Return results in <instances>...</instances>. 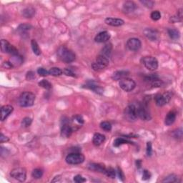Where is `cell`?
Wrapping results in <instances>:
<instances>
[{
    "label": "cell",
    "mask_w": 183,
    "mask_h": 183,
    "mask_svg": "<svg viewBox=\"0 0 183 183\" xmlns=\"http://www.w3.org/2000/svg\"><path fill=\"white\" fill-rule=\"evenodd\" d=\"M57 55L62 61L66 63L72 62L76 58L75 54L65 46H61L58 49Z\"/></svg>",
    "instance_id": "obj_1"
},
{
    "label": "cell",
    "mask_w": 183,
    "mask_h": 183,
    "mask_svg": "<svg viewBox=\"0 0 183 183\" xmlns=\"http://www.w3.org/2000/svg\"><path fill=\"white\" fill-rule=\"evenodd\" d=\"M35 95L31 92H24L19 97V104L22 107H29L34 105Z\"/></svg>",
    "instance_id": "obj_2"
},
{
    "label": "cell",
    "mask_w": 183,
    "mask_h": 183,
    "mask_svg": "<svg viewBox=\"0 0 183 183\" xmlns=\"http://www.w3.org/2000/svg\"><path fill=\"white\" fill-rule=\"evenodd\" d=\"M85 157L80 152H72L66 157L67 163L70 164H80L85 162Z\"/></svg>",
    "instance_id": "obj_3"
},
{
    "label": "cell",
    "mask_w": 183,
    "mask_h": 183,
    "mask_svg": "<svg viewBox=\"0 0 183 183\" xmlns=\"http://www.w3.org/2000/svg\"><path fill=\"white\" fill-rule=\"evenodd\" d=\"M137 112V117H140L141 120L144 121H149L152 119L150 114L147 110V107L144 106V105H141L140 103L135 104Z\"/></svg>",
    "instance_id": "obj_4"
},
{
    "label": "cell",
    "mask_w": 183,
    "mask_h": 183,
    "mask_svg": "<svg viewBox=\"0 0 183 183\" xmlns=\"http://www.w3.org/2000/svg\"><path fill=\"white\" fill-rule=\"evenodd\" d=\"M124 117L128 122H134L137 120V115L135 104H132L126 107L124 111Z\"/></svg>",
    "instance_id": "obj_5"
},
{
    "label": "cell",
    "mask_w": 183,
    "mask_h": 183,
    "mask_svg": "<svg viewBox=\"0 0 183 183\" xmlns=\"http://www.w3.org/2000/svg\"><path fill=\"white\" fill-rule=\"evenodd\" d=\"M172 98L171 92H167L164 94H157L154 96V101L156 105L159 107H162L167 105Z\"/></svg>",
    "instance_id": "obj_6"
},
{
    "label": "cell",
    "mask_w": 183,
    "mask_h": 183,
    "mask_svg": "<svg viewBox=\"0 0 183 183\" xmlns=\"http://www.w3.org/2000/svg\"><path fill=\"white\" fill-rule=\"evenodd\" d=\"M10 175L11 177L19 181V182H23L26 180L27 178V172L26 169L22 167H17V168L13 169L10 172Z\"/></svg>",
    "instance_id": "obj_7"
},
{
    "label": "cell",
    "mask_w": 183,
    "mask_h": 183,
    "mask_svg": "<svg viewBox=\"0 0 183 183\" xmlns=\"http://www.w3.org/2000/svg\"><path fill=\"white\" fill-rule=\"evenodd\" d=\"M120 88L125 92H129L132 91L136 87V83L132 79L128 78V77H125V78L122 79L120 81L119 83Z\"/></svg>",
    "instance_id": "obj_8"
},
{
    "label": "cell",
    "mask_w": 183,
    "mask_h": 183,
    "mask_svg": "<svg viewBox=\"0 0 183 183\" xmlns=\"http://www.w3.org/2000/svg\"><path fill=\"white\" fill-rule=\"evenodd\" d=\"M142 63L149 71H154L158 68V61L154 57H145L142 59Z\"/></svg>",
    "instance_id": "obj_9"
},
{
    "label": "cell",
    "mask_w": 183,
    "mask_h": 183,
    "mask_svg": "<svg viewBox=\"0 0 183 183\" xmlns=\"http://www.w3.org/2000/svg\"><path fill=\"white\" fill-rule=\"evenodd\" d=\"M1 50L3 53H9L11 55H18L17 49L10 44L9 42L6 39L1 40Z\"/></svg>",
    "instance_id": "obj_10"
},
{
    "label": "cell",
    "mask_w": 183,
    "mask_h": 183,
    "mask_svg": "<svg viewBox=\"0 0 183 183\" xmlns=\"http://www.w3.org/2000/svg\"><path fill=\"white\" fill-rule=\"evenodd\" d=\"M141 41L137 38H130L127 42V48L131 51H138L141 48Z\"/></svg>",
    "instance_id": "obj_11"
},
{
    "label": "cell",
    "mask_w": 183,
    "mask_h": 183,
    "mask_svg": "<svg viewBox=\"0 0 183 183\" xmlns=\"http://www.w3.org/2000/svg\"><path fill=\"white\" fill-rule=\"evenodd\" d=\"M73 128L72 125L69 124V122H65L64 121V123L62 127L61 130V135L62 137H65V138H69L71 136L73 132Z\"/></svg>",
    "instance_id": "obj_12"
},
{
    "label": "cell",
    "mask_w": 183,
    "mask_h": 183,
    "mask_svg": "<svg viewBox=\"0 0 183 183\" xmlns=\"http://www.w3.org/2000/svg\"><path fill=\"white\" fill-rule=\"evenodd\" d=\"M14 110V107L11 105H4L1 108V120L4 121L9 116L11 115V112Z\"/></svg>",
    "instance_id": "obj_13"
},
{
    "label": "cell",
    "mask_w": 183,
    "mask_h": 183,
    "mask_svg": "<svg viewBox=\"0 0 183 183\" xmlns=\"http://www.w3.org/2000/svg\"><path fill=\"white\" fill-rule=\"evenodd\" d=\"M110 34L107 31L101 32L95 37V40L96 42L98 43H103L106 42L110 39Z\"/></svg>",
    "instance_id": "obj_14"
},
{
    "label": "cell",
    "mask_w": 183,
    "mask_h": 183,
    "mask_svg": "<svg viewBox=\"0 0 183 183\" xmlns=\"http://www.w3.org/2000/svg\"><path fill=\"white\" fill-rule=\"evenodd\" d=\"M144 34L151 41H156L159 37V33L157 30L152 29H146L144 30Z\"/></svg>",
    "instance_id": "obj_15"
},
{
    "label": "cell",
    "mask_w": 183,
    "mask_h": 183,
    "mask_svg": "<svg viewBox=\"0 0 183 183\" xmlns=\"http://www.w3.org/2000/svg\"><path fill=\"white\" fill-rule=\"evenodd\" d=\"M105 23L107 24L110 25V26L112 27H120L125 24V22L122 19L108 17L105 19Z\"/></svg>",
    "instance_id": "obj_16"
},
{
    "label": "cell",
    "mask_w": 183,
    "mask_h": 183,
    "mask_svg": "<svg viewBox=\"0 0 183 183\" xmlns=\"http://www.w3.org/2000/svg\"><path fill=\"white\" fill-rule=\"evenodd\" d=\"M176 120V113L174 111H170L166 115L164 119V124L167 126H170L174 123Z\"/></svg>",
    "instance_id": "obj_17"
},
{
    "label": "cell",
    "mask_w": 183,
    "mask_h": 183,
    "mask_svg": "<svg viewBox=\"0 0 183 183\" xmlns=\"http://www.w3.org/2000/svg\"><path fill=\"white\" fill-rule=\"evenodd\" d=\"M136 9V4L132 1H127L123 4V11L125 13L133 12Z\"/></svg>",
    "instance_id": "obj_18"
},
{
    "label": "cell",
    "mask_w": 183,
    "mask_h": 183,
    "mask_svg": "<svg viewBox=\"0 0 183 183\" xmlns=\"http://www.w3.org/2000/svg\"><path fill=\"white\" fill-rule=\"evenodd\" d=\"M88 168L90 169V170L104 173L105 171V169H106V167H105V166L104 165V164H102L90 163L88 164Z\"/></svg>",
    "instance_id": "obj_19"
},
{
    "label": "cell",
    "mask_w": 183,
    "mask_h": 183,
    "mask_svg": "<svg viewBox=\"0 0 183 183\" xmlns=\"http://www.w3.org/2000/svg\"><path fill=\"white\" fill-rule=\"evenodd\" d=\"M105 140V136L100 133H95L92 138V142L95 146L101 145Z\"/></svg>",
    "instance_id": "obj_20"
},
{
    "label": "cell",
    "mask_w": 183,
    "mask_h": 183,
    "mask_svg": "<svg viewBox=\"0 0 183 183\" xmlns=\"http://www.w3.org/2000/svg\"><path fill=\"white\" fill-rule=\"evenodd\" d=\"M130 75V72L125 70H121V71H116L112 75V79L114 80H121L122 79L127 77Z\"/></svg>",
    "instance_id": "obj_21"
},
{
    "label": "cell",
    "mask_w": 183,
    "mask_h": 183,
    "mask_svg": "<svg viewBox=\"0 0 183 183\" xmlns=\"http://www.w3.org/2000/svg\"><path fill=\"white\" fill-rule=\"evenodd\" d=\"M112 51V44L111 43H107L104 46L102 50V55L105 56V57L110 58Z\"/></svg>",
    "instance_id": "obj_22"
},
{
    "label": "cell",
    "mask_w": 183,
    "mask_h": 183,
    "mask_svg": "<svg viewBox=\"0 0 183 183\" xmlns=\"http://www.w3.org/2000/svg\"><path fill=\"white\" fill-rule=\"evenodd\" d=\"M9 62L12 64V65L14 67H18L21 65L23 63V58L19 55H13L10 59Z\"/></svg>",
    "instance_id": "obj_23"
},
{
    "label": "cell",
    "mask_w": 183,
    "mask_h": 183,
    "mask_svg": "<svg viewBox=\"0 0 183 183\" xmlns=\"http://www.w3.org/2000/svg\"><path fill=\"white\" fill-rule=\"evenodd\" d=\"M35 9L32 7H27L22 11V15L26 18H32L34 16Z\"/></svg>",
    "instance_id": "obj_24"
},
{
    "label": "cell",
    "mask_w": 183,
    "mask_h": 183,
    "mask_svg": "<svg viewBox=\"0 0 183 183\" xmlns=\"http://www.w3.org/2000/svg\"><path fill=\"white\" fill-rule=\"evenodd\" d=\"M32 28V26L28 24H22L18 27V32L20 34H24L27 33V32Z\"/></svg>",
    "instance_id": "obj_25"
},
{
    "label": "cell",
    "mask_w": 183,
    "mask_h": 183,
    "mask_svg": "<svg viewBox=\"0 0 183 183\" xmlns=\"http://www.w3.org/2000/svg\"><path fill=\"white\" fill-rule=\"evenodd\" d=\"M179 182V177H177L176 174H172L169 175L167 176V177L162 180V182L166 183H173V182Z\"/></svg>",
    "instance_id": "obj_26"
},
{
    "label": "cell",
    "mask_w": 183,
    "mask_h": 183,
    "mask_svg": "<svg viewBox=\"0 0 183 183\" xmlns=\"http://www.w3.org/2000/svg\"><path fill=\"white\" fill-rule=\"evenodd\" d=\"M167 32H168V34L169 36V37L172 39H177L179 38L180 37V33L177 29H168L167 30Z\"/></svg>",
    "instance_id": "obj_27"
},
{
    "label": "cell",
    "mask_w": 183,
    "mask_h": 183,
    "mask_svg": "<svg viewBox=\"0 0 183 183\" xmlns=\"http://www.w3.org/2000/svg\"><path fill=\"white\" fill-rule=\"evenodd\" d=\"M31 46L32 49V51L37 56L41 55V50H40L39 47L37 42L36 40L32 39L31 41Z\"/></svg>",
    "instance_id": "obj_28"
},
{
    "label": "cell",
    "mask_w": 183,
    "mask_h": 183,
    "mask_svg": "<svg viewBox=\"0 0 183 183\" xmlns=\"http://www.w3.org/2000/svg\"><path fill=\"white\" fill-rule=\"evenodd\" d=\"M63 70L59 67H52L49 70V75L54 77H59L62 75Z\"/></svg>",
    "instance_id": "obj_29"
},
{
    "label": "cell",
    "mask_w": 183,
    "mask_h": 183,
    "mask_svg": "<svg viewBox=\"0 0 183 183\" xmlns=\"http://www.w3.org/2000/svg\"><path fill=\"white\" fill-rule=\"evenodd\" d=\"M132 142H130V141L125 140L124 138H117L116 140L114 141L113 146L115 147H118L121 146L122 145H124V144H132Z\"/></svg>",
    "instance_id": "obj_30"
},
{
    "label": "cell",
    "mask_w": 183,
    "mask_h": 183,
    "mask_svg": "<svg viewBox=\"0 0 183 183\" xmlns=\"http://www.w3.org/2000/svg\"><path fill=\"white\" fill-rule=\"evenodd\" d=\"M96 62H97L98 63L101 64V65H104V66H105L106 67L109 65V59L105 57V56H103V55H99V56L97 57Z\"/></svg>",
    "instance_id": "obj_31"
},
{
    "label": "cell",
    "mask_w": 183,
    "mask_h": 183,
    "mask_svg": "<svg viewBox=\"0 0 183 183\" xmlns=\"http://www.w3.org/2000/svg\"><path fill=\"white\" fill-rule=\"evenodd\" d=\"M43 175L42 169L39 168L34 169L32 172V176L34 179H40Z\"/></svg>",
    "instance_id": "obj_32"
},
{
    "label": "cell",
    "mask_w": 183,
    "mask_h": 183,
    "mask_svg": "<svg viewBox=\"0 0 183 183\" xmlns=\"http://www.w3.org/2000/svg\"><path fill=\"white\" fill-rule=\"evenodd\" d=\"M39 85L42 88L45 89V90H51L52 87V84L46 80H42L41 82H39Z\"/></svg>",
    "instance_id": "obj_33"
},
{
    "label": "cell",
    "mask_w": 183,
    "mask_h": 183,
    "mask_svg": "<svg viewBox=\"0 0 183 183\" xmlns=\"http://www.w3.org/2000/svg\"><path fill=\"white\" fill-rule=\"evenodd\" d=\"M108 177H110V178H115L116 176V171L115 170V169H113L112 167H108V168L105 169V172H104Z\"/></svg>",
    "instance_id": "obj_34"
},
{
    "label": "cell",
    "mask_w": 183,
    "mask_h": 183,
    "mask_svg": "<svg viewBox=\"0 0 183 183\" xmlns=\"http://www.w3.org/2000/svg\"><path fill=\"white\" fill-rule=\"evenodd\" d=\"M92 68L93 69V70L96 72H99V71H102V70H105L106 68V67L104 66V65H101V64L98 63L97 62H95L92 64Z\"/></svg>",
    "instance_id": "obj_35"
},
{
    "label": "cell",
    "mask_w": 183,
    "mask_h": 183,
    "mask_svg": "<svg viewBox=\"0 0 183 183\" xmlns=\"http://www.w3.org/2000/svg\"><path fill=\"white\" fill-rule=\"evenodd\" d=\"M100 127L102 130L106 131V132H110L112 130V125L110 124V122L105 121V122L100 123Z\"/></svg>",
    "instance_id": "obj_36"
},
{
    "label": "cell",
    "mask_w": 183,
    "mask_h": 183,
    "mask_svg": "<svg viewBox=\"0 0 183 183\" xmlns=\"http://www.w3.org/2000/svg\"><path fill=\"white\" fill-rule=\"evenodd\" d=\"M72 123L73 124H77L79 125H82L84 124V119L82 116L80 115H75L73 117L72 120Z\"/></svg>",
    "instance_id": "obj_37"
},
{
    "label": "cell",
    "mask_w": 183,
    "mask_h": 183,
    "mask_svg": "<svg viewBox=\"0 0 183 183\" xmlns=\"http://www.w3.org/2000/svg\"><path fill=\"white\" fill-rule=\"evenodd\" d=\"M150 17L151 19L154 21H157V20L160 19L161 18V13L159 12V11L156 10V11H152L150 14Z\"/></svg>",
    "instance_id": "obj_38"
},
{
    "label": "cell",
    "mask_w": 183,
    "mask_h": 183,
    "mask_svg": "<svg viewBox=\"0 0 183 183\" xmlns=\"http://www.w3.org/2000/svg\"><path fill=\"white\" fill-rule=\"evenodd\" d=\"M32 122V120L30 117H24L22 121V126L24 127H28L31 125Z\"/></svg>",
    "instance_id": "obj_39"
},
{
    "label": "cell",
    "mask_w": 183,
    "mask_h": 183,
    "mask_svg": "<svg viewBox=\"0 0 183 183\" xmlns=\"http://www.w3.org/2000/svg\"><path fill=\"white\" fill-rule=\"evenodd\" d=\"M159 78V77L157 76V74H151V75H147L145 77V80L146 82H149V83H151L153 80H156V79Z\"/></svg>",
    "instance_id": "obj_40"
},
{
    "label": "cell",
    "mask_w": 183,
    "mask_h": 183,
    "mask_svg": "<svg viewBox=\"0 0 183 183\" xmlns=\"http://www.w3.org/2000/svg\"><path fill=\"white\" fill-rule=\"evenodd\" d=\"M140 2L147 8H152L154 4V1L151 0H143V1H140Z\"/></svg>",
    "instance_id": "obj_41"
},
{
    "label": "cell",
    "mask_w": 183,
    "mask_h": 183,
    "mask_svg": "<svg viewBox=\"0 0 183 183\" xmlns=\"http://www.w3.org/2000/svg\"><path fill=\"white\" fill-rule=\"evenodd\" d=\"M150 84L153 87H159L162 86L163 82H162V80H159V78H157V79H156V80H153V81L151 82Z\"/></svg>",
    "instance_id": "obj_42"
},
{
    "label": "cell",
    "mask_w": 183,
    "mask_h": 183,
    "mask_svg": "<svg viewBox=\"0 0 183 183\" xmlns=\"http://www.w3.org/2000/svg\"><path fill=\"white\" fill-rule=\"evenodd\" d=\"M37 73L39 76L41 77H46L49 75V71L45 70L44 68L40 67L37 70Z\"/></svg>",
    "instance_id": "obj_43"
},
{
    "label": "cell",
    "mask_w": 183,
    "mask_h": 183,
    "mask_svg": "<svg viewBox=\"0 0 183 183\" xmlns=\"http://www.w3.org/2000/svg\"><path fill=\"white\" fill-rule=\"evenodd\" d=\"M74 181L77 183H82V182H86V179L84 178L82 175L80 174H77V175L75 176L74 177Z\"/></svg>",
    "instance_id": "obj_44"
},
{
    "label": "cell",
    "mask_w": 183,
    "mask_h": 183,
    "mask_svg": "<svg viewBox=\"0 0 183 183\" xmlns=\"http://www.w3.org/2000/svg\"><path fill=\"white\" fill-rule=\"evenodd\" d=\"M174 137L176 139H181L182 137V129H178V130L174 131L173 132Z\"/></svg>",
    "instance_id": "obj_45"
},
{
    "label": "cell",
    "mask_w": 183,
    "mask_h": 183,
    "mask_svg": "<svg viewBox=\"0 0 183 183\" xmlns=\"http://www.w3.org/2000/svg\"><path fill=\"white\" fill-rule=\"evenodd\" d=\"M63 73L65 74L66 76H69V77H75V74L70 69L68 68H65V70H63Z\"/></svg>",
    "instance_id": "obj_46"
},
{
    "label": "cell",
    "mask_w": 183,
    "mask_h": 183,
    "mask_svg": "<svg viewBox=\"0 0 183 183\" xmlns=\"http://www.w3.org/2000/svg\"><path fill=\"white\" fill-rule=\"evenodd\" d=\"M150 177H151V174L150 172H149V171L147 170V169L144 170L143 173H142V179H143V180H147V179H149Z\"/></svg>",
    "instance_id": "obj_47"
},
{
    "label": "cell",
    "mask_w": 183,
    "mask_h": 183,
    "mask_svg": "<svg viewBox=\"0 0 183 183\" xmlns=\"http://www.w3.org/2000/svg\"><path fill=\"white\" fill-rule=\"evenodd\" d=\"M146 152H147V156H151L152 153V143L150 142H147V150H146Z\"/></svg>",
    "instance_id": "obj_48"
},
{
    "label": "cell",
    "mask_w": 183,
    "mask_h": 183,
    "mask_svg": "<svg viewBox=\"0 0 183 183\" xmlns=\"http://www.w3.org/2000/svg\"><path fill=\"white\" fill-rule=\"evenodd\" d=\"M2 66H3V67L5 68V69H7V70H10V69L14 67V66L12 65V64L9 61L4 62L3 63Z\"/></svg>",
    "instance_id": "obj_49"
},
{
    "label": "cell",
    "mask_w": 183,
    "mask_h": 183,
    "mask_svg": "<svg viewBox=\"0 0 183 183\" xmlns=\"http://www.w3.org/2000/svg\"><path fill=\"white\" fill-rule=\"evenodd\" d=\"M117 174H118L120 179H121L122 181L125 180V175H124V173L122 172V169H121L120 167H117Z\"/></svg>",
    "instance_id": "obj_50"
},
{
    "label": "cell",
    "mask_w": 183,
    "mask_h": 183,
    "mask_svg": "<svg viewBox=\"0 0 183 183\" xmlns=\"http://www.w3.org/2000/svg\"><path fill=\"white\" fill-rule=\"evenodd\" d=\"M27 80H32L33 79L35 78V75L34 73L33 72L30 71L29 72H27Z\"/></svg>",
    "instance_id": "obj_51"
},
{
    "label": "cell",
    "mask_w": 183,
    "mask_h": 183,
    "mask_svg": "<svg viewBox=\"0 0 183 183\" xmlns=\"http://www.w3.org/2000/svg\"><path fill=\"white\" fill-rule=\"evenodd\" d=\"M170 22L172 23H174V22H180L182 21V19H180V18L177 15H175V16H173V17H170Z\"/></svg>",
    "instance_id": "obj_52"
},
{
    "label": "cell",
    "mask_w": 183,
    "mask_h": 183,
    "mask_svg": "<svg viewBox=\"0 0 183 183\" xmlns=\"http://www.w3.org/2000/svg\"><path fill=\"white\" fill-rule=\"evenodd\" d=\"M9 140V137H6V136L3 135L2 133H1V135H0V142L1 143H3V142H6Z\"/></svg>",
    "instance_id": "obj_53"
},
{
    "label": "cell",
    "mask_w": 183,
    "mask_h": 183,
    "mask_svg": "<svg viewBox=\"0 0 183 183\" xmlns=\"http://www.w3.org/2000/svg\"><path fill=\"white\" fill-rule=\"evenodd\" d=\"M136 164H137V167L140 168V167H141V164H142V162H141L140 159H138V160L136 162Z\"/></svg>",
    "instance_id": "obj_54"
}]
</instances>
